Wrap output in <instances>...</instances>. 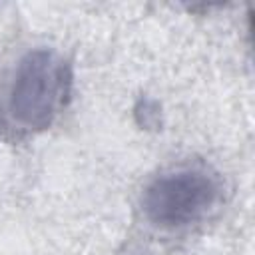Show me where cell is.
<instances>
[{
	"mask_svg": "<svg viewBox=\"0 0 255 255\" xmlns=\"http://www.w3.org/2000/svg\"><path fill=\"white\" fill-rule=\"evenodd\" d=\"M72 68L50 48L26 52L8 92V112L26 129H46L70 100Z\"/></svg>",
	"mask_w": 255,
	"mask_h": 255,
	"instance_id": "6da1fadb",
	"label": "cell"
},
{
	"mask_svg": "<svg viewBox=\"0 0 255 255\" xmlns=\"http://www.w3.org/2000/svg\"><path fill=\"white\" fill-rule=\"evenodd\" d=\"M219 183L203 169L183 167L155 177L143 191V211L159 227L175 229L201 219L217 201Z\"/></svg>",
	"mask_w": 255,
	"mask_h": 255,
	"instance_id": "7a4b0ae2",
	"label": "cell"
}]
</instances>
